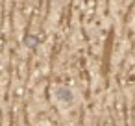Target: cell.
I'll list each match as a JSON object with an SVG mask.
<instances>
[{"mask_svg": "<svg viewBox=\"0 0 135 126\" xmlns=\"http://www.w3.org/2000/svg\"><path fill=\"white\" fill-rule=\"evenodd\" d=\"M65 91H67V89H57V91H56L57 98H61V100H70L72 95H69V93H65Z\"/></svg>", "mask_w": 135, "mask_h": 126, "instance_id": "6da1fadb", "label": "cell"}]
</instances>
